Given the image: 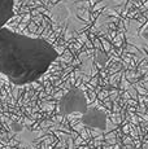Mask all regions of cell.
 Returning <instances> with one entry per match:
<instances>
[{
  "label": "cell",
  "instance_id": "6da1fadb",
  "mask_svg": "<svg viewBox=\"0 0 148 149\" xmlns=\"http://www.w3.org/2000/svg\"><path fill=\"white\" fill-rule=\"evenodd\" d=\"M57 57L59 52L45 39L22 35L8 27L0 30V74L13 84L39 81Z\"/></svg>",
  "mask_w": 148,
  "mask_h": 149
},
{
  "label": "cell",
  "instance_id": "7a4b0ae2",
  "mask_svg": "<svg viewBox=\"0 0 148 149\" xmlns=\"http://www.w3.org/2000/svg\"><path fill=\"white\" fill-rule=\"evenodd\" d=\"M84 3L82 0H60L51 9V18L69 33L82 30L87 22L82 18Z\"/></svg>",
  "mask_w": 148,
  "mask_h": 149
},
{
  "label": "cell",
  "instance_id": "3957f363",
  "mask_svg": "<svg viewBox=\"0 0 148 149\" xmlns=\"http://www.w3.org/2000/svg\"><path fill=\"white\" fill-rule=\"evenodd\" d=\"M87 109H89V105H87L86 96L83 91H81L79 88H72L60 101V113L61 114H84Z\"/></svg>",
  "mask_w": 148,
  "mask_h": 149
},
{
  "label": "cell",
  "instance_id": "277c9868",
  "mask_svg": "<svg viewBox=\"0 0 148 149\" xmlns=\"http://www.w3.org/2000/svg\"><path fill=\"white\" fill-rule=\"evenodd\" d=\"M81 121L84 126H89L92 128H99L103 131L107 128V114L104 110L96 107L87 109V111L82 116Z\"/></svg>",
  "mask_w": 148,
  "mask_h": 149
},
{
  "label": "cell",
  "instance_id": "5b68a950",
  "mask_svg": "<svg viewBox=\"0 0 148 149\" xmlns=\"http://www.w3.org/2000/svg\"><path fill=\"white\" fill-rule=\"evenodd\" d=\"M15 0H0V30L5 27V24L13 17Z\"/></svg>",
  "mask_w": 148,
  "mask_h": 149
},
{
  "label": "cell",
  "instance_id": "8992f818",
  "mask_svg": "<svg viewBox=\"0 0 148 149\" xmlns=\"http://www.w3.org/2000/svg\"><path fill=\"white\" fill-rule=\"evenodd\" d=\"M105 4H108L110 8H119L124 5L125 0H104Z\"/></svg>",
  "mask_w": 148,
  "mask_h": 149
},
{
  "label": "cell",
  "instance_id": "52a82bcc",
  "mask_svg": "<svg viewBox=\"0 0 148 149\" xmlns=\"http://www.w3.org/2000/svg\"><path fill=\"white\" fill-rule=\"evenodd\" d=\"M142 38L146 39V40H148V22L147 25L143 27V30H142Z\"/></svg>",
  "mask_w": 148,
  "mask_h": 149
}]
</instances>
